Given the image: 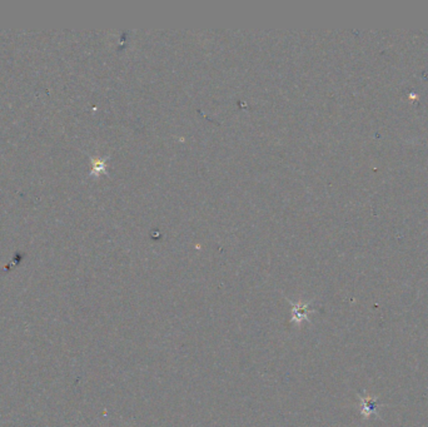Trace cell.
Instances as JSON below:
<instances>
[{
    "mask_svg": "<svg viewBox=\"0 0 428 427\" xmlns=\"http://www.w3.org/2000/svg\"><path fill=\"white\" fill-rule=\"evenodd\" d=\"M292 322H295V323H302L303 321H307L309 317V313L313 312L309 303L297 302L292 303Z\"/></svg>",
    "mask_w": 428,
    "mask_h": 427,
    "instance_id": "6da1fadb",
    "label": "cell"
},
{
    "mask_svg": "<svg viewBox=\"0 0 428 427\" xmlns=\"http://www.w3.org/2000/svg\"><path fill=\"white\" fill-rule=\"evenodd\" d=\"M363 401V415L370 416L372 413H376L377 407H378V402L375 401V400L370 399V397H362Z\"/></svg>",
    "mask_w": 428,
    "mask_h": 427,
    "instance_id": "7a4b0ae2",
    "label": "cell"
}]
</instances>
